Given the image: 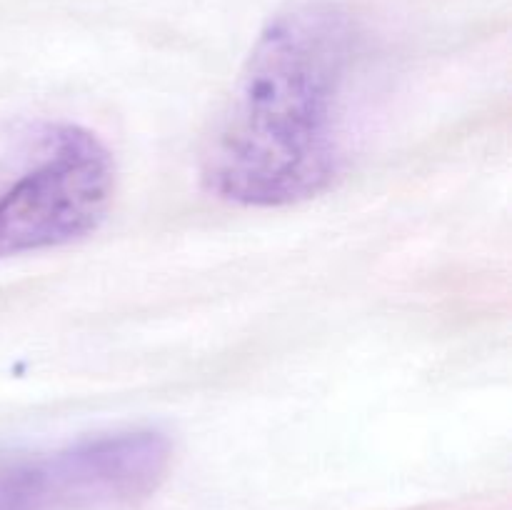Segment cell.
I'll return each mask as SVG.
<instances>
[{"instance_id":"6da1fadb","label":"cell","mask_w":512,"mask_h":510,"mask_svg":"<svg viewBox=\"0 0 512 510\" xmlns=\"http://www.w3.org/2000/svg\"><path fill=\"white\" fill-rule=\"evenodd\" d=\"M355 48L358 33L343 5L300 0L278 10L255 38L203 145L205 193L263 210L325 193L348 160Z\"/></svg>"},{"instance_id":"7a4b0ae2","label":"cell","mask_w":512,"mask_h":510,"mask_svg":"<svg viewBox=\"0 0 512 510\" xmlns=\"http://www.w3.org/2000/svg\"><path fill=\"white\" fill-rule=\"evenodd\" d=\"M118 170L108 145L70 120L0 130V258L63 248L108 218Z\"/></svg>"},{"instance_id":"3957f363","label":"cell","mask_w":512,"mask_h":510,"mask_svg":"<svg viewBox=\"0 0 512 510\" xmlns=\"http://www.w3.org/2000/svg\"><path fill=\"white\" fill-rule=\"evenodd\" d=\"M53 458L65 508H118L155 493L173 463V443L155 428H123L60 445Z\"/></svg>"},{"instance_id":"277c9868","label":"cell","mask_w":512,"mask_h":510,"mask_svg":"<svg viewBox=\"0 0 512 510\" xmlns=\"http://www.w3.org/2000/svg\"><path fill=\"white\" fill-rule=\"evenodd\" d=\"M0 510H65L53 450L0 448Z\"/></svg>"}]
</instances>
